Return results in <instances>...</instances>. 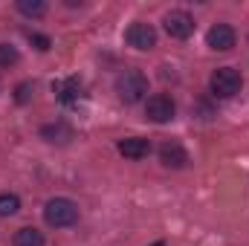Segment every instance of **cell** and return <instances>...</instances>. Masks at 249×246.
<instances>
[{"label":"cell","instance_id":"1","mask_svg":"<svg viewBox=\"0 0 249 246\" xmlns=\"http://www.w3.org/2000/svg\"><path fill=\"white\" fill-rule=\"evenodd\" d=\"M44 220L53 229H67V226H72L78 220V206L72 200H67V197H53L44 206Z\"/></svg>","mask_w":249,"mask_h":246},{"label":"cell","instance_id":"2","mask_svg":"<svg viewBox=\"0 0 249 246\" xmlns=\"http://www.w3.org/2000/svg\"><path fill=\"white\" fill-rule=\"evenodd\" d=\"M116 93L124 105H136L148 93V78L139 70H124L116 75Z\"/></svg>","mask_w":249,"mask_h":246},{"label":"cell","instance_id":"3","mask_svg":"<svg viewBox=\"0 0 249 246\" xmlns=\"http://www.w3.org/2000/svg\"><path fill=\"white\" fill-rule=\"evenodd\" d=\"M209 84H212V93L217 96V99H229V96H235L238 90H241V72L238 70H232V67H217L214 72H212V78H209Z\"/></svg>","mask_w":249,"mask_h":246},{"label":"cell","instance_id":"4","mask_svg":"<svg viewBox=\"0 0 249 246\" xmlns=\"http://www.w3.org/2000/svg\"><path fill=\"white\" fill-rule=\"evenodd\" d=\"M174 113H177V105H174V99L165 96V93H154V96L145 102V116H148L151 122H157V124L171 122Z\"/></svg>","mask_w":249,"mask_h":246},{"label":"cell","instance_id":"5","mask_svg":"<svg viewBox=\"0 0 249 246\" xmlns=\"http://www.w3.org/2000/svg\"><path fill=\"white\" fill-rule=\"evenodd\" d=\"M165 32L171 35V38H177V41H186V38H191L194 35V18L188 15V12H183V9H174V12H168L165 15Z\"/></svg>","mask_w":249,"mask_h":246},{"label":"cell","instance_id":"6","mask_svg":"<svg viewBox=\"0 0 249 246\" xmlns=\"http://www.w3.org/2000/svg\"><path fill=\"white\" fill-rule=\"evenodd\" d=\"M124 41L133 47V50H154L157 47V32H154V26L151 23H142V20H136V23H130L127 26V32H124Z\"/></svg>","mask_w":249,"mask_h":246},{"label":"cell","instance_id":"7","mask_svg":"<svg viewBox=\"0 0 249 246\" xmlns=\"http://www.w3.org/2000/svg\"><path fill=\"white\" fill-rule=\"evenodd\" d=\"M206 44H209L212 50H217V53H229V50L235 47V29H232L229 23H217V26L209 29Z\"/></svg>","mask_w":249,"mask_h":246},{"label":"cell","instance_id":"8","mask_svg":"<svg viewBox=\"0 0 249 246\" xmlns=\"http://www.w3.org/2000/svg\"><path fill=\"white\" fill-rule=\"evenodd\" d=\"M160 159H162L165 168H186L188 165V154L180 142H165L160 148Z\"/></svg>","mask_w":249,"mask_h":246},{"label":"cell","instance_id":"9","mask_svg":"<svg viewBox=\"0 0 249 246\" xmlns=\"http://www.w3.org/2000/svg\"><path fill=\"white\" fill-rule=\"evenodd\" d=\"M148 151H151V142L142 139V136H127V139L119 142V154L124 159H145Z\"/></svg>","mask_w":249,"mask_h":246},{"label":"cell","instance_id":"10","mask_svg":"<svg viewBox=\"0 0 249 246\" xmlns=\"http://www.w3.org/2000/svg\"><path fill=\"white\" fill-rule=\"evenodd\" d=\"M55 93L64 105H75L81 99V84H78V78H64L55 84Z\"/></svg>","mask_w":249,"mask_h":246},{"label":"cell","instance_id":"11","mask_svg":"<svg viewBox=\"0 0 249 246\" xmlns=\"http://www.w3.org/2000/svg\"><path fill=\"white\" fill-rule=\"evenodd\" d=\"M15 246H44V235H41L38 229H32V226L18 229V235H15Z\"/></svg>","mask_w":249,"mask_h":246},{"label":"cell","instance_id":"12","mask_svg":"<svg viewBox=\"0 0 249 246\" xmlns=\"http://www.w3.org/2000/svg\"><path fill=\"white\" fill-rule=\"evenodd\" d=\"M18 12H23L29 18H41L47 12V3L44 0H18Z\"/></svg>","mask_w":249,"mask_h":246},{"label":"cell","instance_id":"13","mask_svg":"<svg viewBox=\"0 0 249 246\" xmlns=\"http://www.w3.org/2000/svg\"><path fill=\"white\" fill-rule=\"evenodd\" d=\"M18 209H20L18 194H0V217H12Z\"/></svg>","mask_w":249,"mask_h":246},{"label":"cell","instance_id":"14","mask_svg":"<svg viewBox=\"0 0 249 246\" xmlns=\"http://www.w3.org/2000/svg\"><path fill=\"white\" fill-rule=\"evenodd\" d=\"M18 50L15 47H9V44H0V67H12V64H18Z\"/></svg>","mask_w":249,"mask_h":246},{"label":"cell","instance_id":"15","mask_svg":"<svg viewBox=\"0 0 249 246\" xmlns=\"http://www.w3.org/2000/svg\"><path fill=\"white\" fill-rule=\"evenodd\" d=\"M44 136L50 139V142H55V136H64V142L70 139V130L64 127V124H55V127H44Z\"/></svg>","mask_w":249,"mask_h":246},{"label":"cell","instance_id":"16","mask_svg":"<svg viewBox=\"0 0 249 246\" xmlns=\"http://www.w3.org/2000/svg\"><path fill=\"white\" fill-rule=\"evenodd\" d=\"M29 41H32L38 50H44V53L50 50V38H47V35H35V32H29Z\"/></svg>","mask_w":249,"mask_h":246},{"label":"cell","instance_id":"17","mask_svg":"<svg viewBox=\"0 0 249 246\" xmlns=\"http://www.w3.org/2000/svg\"><path fill=\"white\" fill-rule=\"evenodd\" d=\"M29 96H32V84H20V87H18V96H15V99H18L20 105H26V102H29Z\"/></svg>","mask_w":249,"mask_h":246},{"label":"cell","instance_id":"18","mask_svg":"<svg viewBox=\"0 0 249 246\" xmlns=\"http://www.w3.org/2000/svg\"><path fill=\"white\" fill-rule=\"evenodd\" d=\"M154 246H165V244H162V241H160V244H154Z\"/></svg>","mask_w":249,"mask_h":246}]
</instances>
